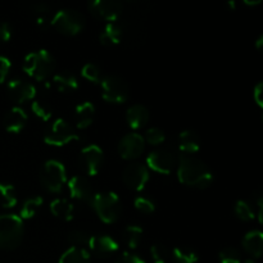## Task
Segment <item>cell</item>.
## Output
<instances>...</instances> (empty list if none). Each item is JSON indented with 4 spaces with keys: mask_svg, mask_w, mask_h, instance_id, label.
Listing matches in <instances>:
<instances>
[{
    "mask_svg": "<svg viewBox=\"0 0 263 263\" xmlns=\"http://www.w3.org/2000/svg\"><path fill=\"white\" fill-rule=\"evenodd\" d=\"M59 263H91V257L85 248L71 247L62 254Z\"/></svg>",
    "mask_w": 263,
    "mask_h": 263,
    "instance_id": "23",
    "label": "cell"
},
{
    "mask_svg": "<svg viewBox=\"0 0 263 263\" xmlns=\"http://www.w3.org/2000/svg\"><path fill=\"white\" fill-rule=\"evenodd\" d=\"M122 180L125 185L135 192H140L149 181L148 167L141 163H131L123 170Z\"/></svg>",
    "mask_w": 263,
    "mask_h": 263,
    "instance_id": "12",
    "label": "cell"
},
{
    "mask_svg": "<svg viewBox=\"0 0 263 263\" xmlns=\"http://www.w3.org/2000/svg\"><path fill=\"white\" fill-rule=\"evenodd\" d=\"M31 109L35 113V116H37L43 121H49L51 118V115H53V108H51L50 103L45 102V100H35V102H32Z\"/></svg>",
    "mask_w": 263,
    "mask_h": 263,
    "instance_id": "30",
    "label": "cell"
},
{
    "mask_svg": "<svg viewBox=\"0 0 263 263\" xmlns=\"http://www.w3.org/2000/svg\"><path fill=\"white\" fill-rule=\"evenodd\" d=\"M261 3V0H256V2H248V0H246V4L248 5H256V4H259Z\"/></svg>",
    "mask_w": 263,
    "mask_h": 263,
    "instance_id": "44",
    "label": "cell"
},
{
    "mask_svg": "<svg viewBox=\"0 0 263 263\" xmlns=\"http://www.w3.org/2000/svg\"><path fill=\"white\" fill-rule=\"evenodd\" d=\"M81 76L90 82H100V68L94 63H86L81 68Z\"/></svg>",
    "mask_w": 263,
    "mask_h": 263,
    "instance_id": "34",
    "label": "cell"
},
{
    "mask_svg": "<svg viewBox=\"0 0 263 263\" xmlns=\"http://www.w3.org/2000/svg\"><path fill=\"white\" fill-rule=\"evenodd\" d=\"M172 258L176 263H197L199 257L193 248L189 247H176L172 251Z\"/></svg>",
    "mask_w": 263,
    "mask_h": 263,
    "instance_id": "29",
    "label": "cell"
},
{
    "mask_svg": "<svg viewBox=\"0 0 263 263\" xmlns=\"http://www.w3.org/2000/svg\"><path fill=\"white\" fill-rule=\"evenodd\" d=\"M17 193L13 185L0 182V205L4 208H13L17 205Z\"/></svg>",
    "mask_w": 263,
    "mask_h": 263,
    "instance_id": "28",
    "label": "cell"
},
{
    "mask_svg": "<svg viewBox=\"0 0 263 263\" xmlns=\"http://www.w3.org/2000/svg\"><path fill=\"white\" fill-rule=\"evenodd\" d=\"M23 220L17 215H0V248L12 251L21 244L23 238Z\"/></svg>",
    "mask_w": 263,
    "mask_h": 263,
    "instance_id": "4",
    "label": "cell"
},
{
    "mask_svg": "<svg viewBox=\"0 0 263 263\" xmlns=\"http://www.w3.org/2000/svg\"><path fill=\"white\" fill-rule=\"evenodd\" d=\"M28 121V116L22 108L13 107L7 115L4 116L3 120V126L8 133L18 134L25 128L26 123Z\"/></svg>",
    "mask_w": 263,
    "mask_h": 263,
    "instance_id": "16",
    "label": "cell"
},
{
    "mask_svg": "<svg viewBox=\"0 0 263 263\" xmlns=\"http://www.w3.org/2000/svg\"><path fill=\"white\" fill-rule=\"evenodd\" d=\"M126 121L134 130L144 127L149 121V110L141 104H134L126 112Z\"/></svg>",
    "mask_w": 263,
    "mask_h": 263,
    "instance_id": "18",
    "label": "cell"
},
{
    "mask_svg": "<svg viewBox=\"0 0 263 263\" xmlns=\"http://www.w3.org/2000/svg\"><path fill=\"white\" fill-rule=\"evenodd\" d=\"M22 68L32 79L37 80V81H44L54 72L55 61L48 50L40 49V50L32 51L25 57Z\"/></svg>",
    "mask_w": 263,
    "mask_h": 263,
    "instance_id": "2",
    "label": "cell"
},
{
    "mask_svg": "<svg viewBox=\"0 0 263 263\" xmlns=\"http://www.w3.org/2000/svg\"><path fill=\"white\" fill-rule=\"evenodd\" d=\"M146 164L152 171L168 175L176 166V157L167 149H157V151L151 152L146 157Z\"/></svg>",
    "mask_w": 263,
    "mask_h": 263,
    "instance_id": "11",
    "label": "cell"
},
{
    "mask_svg": "<svg viewBox=\"0 0 263 263\" xmlns=\"http://www.w3.org/2000/svg\"><path fill=\"white\" fill-rule=\"evenodd\" d=\"M151 256L153 258L154 263H167L170 258V253L167 251V248H164L163 246H159L156 244L151 248Z\"/></svg>",
    "mask_w": 263,
    "mask_h": 263,
    "instance_id": "37",
    "label": "cell"
},
{
    "mask_svg": "<svg viewBox=\"0 0 263 263\" xmlns=\"http://www.w3.org/2000/svg\"><path fill=\"white\" fill-rule=\"evenodd\" d=\"M243 263H256L253 261V259H247V261H244Z\"/></svg>",
    "mask_w": 263,
    "mask_h": 263,
    "instance_id": "45",
    "label": "cell"
},
{
    "mask_svg": "<svg viewBox=\"0 0 263 263\" xmlns=\"http://www.w3.org/2000/svg\"><path fill=\"white\" fill-rule=\"evenodd\" d=\"M90 238L91 235L82 230H73L68 235V240L73 244V247H80V248H82L84 246H89Z\"/></svg>",
    "mask_w": 263,
    "mask_h": 263,
    "instance_id": "36",
    "label": "cell"
},
{
    "mask_svg": "<svg viewBox=\"0 0 263 263\" xmlns=\"http://www.w3.org/2000/svg\"><path fill=\"white\" fill-rule=\"evenodd\" d=\"M10 37H12V28L9 23L2 22L0 23V41L5 43V41H9Z\"/></svg>",
    "mask_w": 263,
    "mask_h": 263,
    "instance_id": "40",
    "label": "cell"
},
{
    "mask_svg": "<svg viewBox=\"0 0 263 263\" xmlns=\"http://www.w3.org/2000/svg\"><path fill=\"white\" fill-rule=\"evenodd\" d=\"M73 140H80V136L64 118L54 121L44 135L45 144L51 146H64Z\"/></svg>",
    "mask_w": 263,
    "mask_h": 263,
    "instance_id": "8",
    "label": "cell"
},
{
    "mask_svg": "<svg viewBox=\"0 0 263 263\" xmlns=\"http://www.w3.org/2000/svg\"><path fill=\"white\" fill-rule=\"evenodd\" d=\"M145 149L144 138L138 133L126 134L118 143V153L123 159H135L143 154Z\"/></svg>",
    "mask_w": 263,
    "mask_h": 263,
    "instance_id": "13",
    "label": "cell"
},
{
    "mask_svg": "<svg viewBox=\"0 0 263 263\" xmlns=\"http://www.w3.org/2000/svg\"><path fill=\"white\" fill-rule=\"evenodd\" d=\"M95 118V107L91 102H84L74 109V121L80 130H85L92 123Z\"/></svg>",
    "mask_w": 263,
    "mask_h": 263,
    "instance_id": "20",
    "label": "cell"
},
{
    "mask_svg": "<svg viewBox=\"0 0 263 263\" xmlns=\"http://www.w3.org/2000/svg\"><path fill=\"white\" fill-rule=\"evenodd\" d=\"M218 261L220 263H243L240 252L233 247L222 249L218 254Z\"/></svg>",
    "mask_w": 263,
    "mask_h": 263,
    "instance_id": "32",
    "label": "cell"
},
{
    "mask_svg": "<svg viewBox=\"0 0 263 263\" xmlns=\"http://www.w3.org/2000/svg\"><path fill=\"white\" fill-rule=\"evenodd\" d=\"M143 234H144V231L140 226L128 225V226H126L125 230H123L122 239L128 248L136 249L139 247V244L141 243Z\"/></svg>",
    "mask_w": 263,
    "mask_h": 263,
    "instance_id": "26",
    "label": "cell"
},
{
    "mask_svg": "<svg viewBox=\"0 0 263 263\" xmlns=\"http://www.w3.org/2000/svg\"><path fill=\"white\" fill-rule=\"evenodd\" d=\"M53 85L55 89L61 92H69L74 91L79 87V82H77L76 77L73 74L68 73H58L54 74L53 77Z\"/></svg>",
    "mask_w": 263,
    "mask_h": 263,
    "instance_id": "25",
    "label": "cell"
},
{
    "mask_svg": "<svg viewBox=\"0 0 263 263\" xmlns=\"http://www.w3.org/2000/svg\"><path fill=\"white\" fill-rule=\"evenodd\" d=\"M79 162L85 174L89 176H95L103 166L104 152L97 144H89L80 152Z\"/></svg>",
    "mask_w": 263,
    "mask_h": 263,
    "instance_id": "9",
    "label": "cell"
},
{
    "mask_svg": "<svg viewBox=\"0 0 263 263\" xmlns=\"http://www.w3.org/2000/svg\"><path fill=\"white\" fill-rule=\"evenodd\" d=\"M44 199L41 197H32L30 199L26 200L25 203L22 204L20 211V217L22 220H30V218L35 217L36 213L39 212V210L41 208L43 205Z\"/></svg>",
    "mask_w": 263,
    "mask_h": 263,
    "instance_id": "27",
    "label": "cell"
},
{
    "mask_svg": "<svg viewBox=\"0 0 263 263\" xmlns=\"http://www.w3.org/2000/svg\"><path fill=\"white\" fill-rule=\"evenodd\" d=\"M41 185L51 193H59L67 182L66 167L57 159H49L40 170Z\"/></svg>",
    "mask_w": 263,
    "mask_h": 263,
    "instance_id": "5",
    "label": "cell"
},
{
    "mask_svg": "<svg viewBox=\"0 0 263 263\" xmlns=\"http://www.w3.org/2000/svg\"><path fill=\"white\" fill-rule=\"evenodd\" d=\"M177 179L186 186L205 189L212 184L213 175L204 162L193 156L182 154L177 163Z\"/></svg>",
    "mask_w": 263,
    "mask_h": 263,
    "instance_id": "1",
    "label": "cell"
},
{
    "mask_svg": "<svg viewBox=\"0 0 263 263\" xmlns=\"http://www.w3.org/2000/svg\"><path fill=\"white\" fill-rule=\"evenodd\" d=\"M68 190L72 198L77 200H89L92 197L90 182L84 176H73L68 181Z\"/></svg>",
    "mask_w": 263,
    "mask_h": 263,
    "instance_id": "17",
    "label": "cell"
},
{
    "mask_svg": "<svg viewBox=\"0 0 263 263\" xmlns=\"http://www.w3.org/2000/svg\"><path fill=\"white\" fill-rule=\"evenodd\" d=\"M262 45H263V36H259V37L257 39V41H256V48L258 49V50H261Z\"/></svg>",
    "mask_w": 263,
    "mask_h": 263,
    "instance_id": "43",
    "label": "cell"
},
{
    "mask_svg": "<svg viewBox=\"0 0 263 263\" xmlns=\"http://www.w3.org/2000/svg\"><path fill=\"white\" fill-rule=\"evenodd\" d=\"M145 144H151V145H161L162 143H164L166 140V134L161 130V128L152 127L149 130H146L145 136H143Z\"/></svg>",
    "mask_w": 263,
    "mask_h": 263,
    "instance_id": "33",
    "label": "cell"
},
{
    "mask_svg": "<svg viewBox=\"0 0 263 263\" xmlns=\"http://www.w3.org/2000/svg\"><path fill=\"white\" fill-rule=\"evenodd\" d=\"M10 67H12V63H10L9 58L4 55H0V84L5 81L8 73L10 71Z\"/></svg>",
    "mask_w": 263,
    "mask_h": 263,
    "instance_id": "39",
    "label": "cell"
},
{
    "mask_svg": "<svg viewBox=\"0 0 263 263\" xmlns=\"http://www.w3.org/2000/svg\"><path fill=\"white\" fill-rule=\"evenodd\" d=\"M262 94H263V84H262V82H258V84L256 85V87H254L253 98H254V100H256V103L259 105V107H262V105H263Z\"/></svg>",
    "mask_w": 263,
    "mask_h": 263,
    "instance_id": "41",
    "label": "cell"
},
{
    "mask_svg": "<svg viewBox=\"0 0 263 263\" xmlns=\"http://www.w3.org/2000/svg\"><path fill=\"white\" fill-rule=\"evenodd\" d=\"M90 203L97 212L98 217L104 223H115L122 213L120 197L115 192H102L92 194Z\"/></svg>",
    "mask_w": 263,
    "mask_h": 263,
    "instance_id": "3",
    "label": "cell"
},
{
    "mask_svg": "<svg viewBox=\"0 0 263 263\" xmlns=\"http://www.w3.org/2000/svg\"><path fill=\"white\" fill-rule=\"evenodd\" d=\"M115 263H145V261L138 254L131 253V252H123Z\"/></svg>",
    "mask_w": 263,
    "mask_h": 263,
    "instance_id": "38",
    "label": "cell"
},
{
    "mask_svg": "<svg viewBox=\"0 0 263 263\" xmlns=\"http://www.w3.org/2000/svg\"><path fill=\"white\" fill-rule=\"evenodd\" d=\"M243 248L253 258H259L263 252V234L259 230H252L243 238Z\"/></svg>",
    "mask_w": 263,
    "mask_h": 263,
    "instance_id": "19",
    "label": "cell"
},
{
    "mask_svg": "<svg viewBox=\"0 0 263 263\" xmlns=\"http://www.w3.org/2000/svg\"><path fill=\"white\" fill-rule=\"evenodd\" d=\"M8 94H9L10 99L15 103H22L32 100L36 97V89L32 84L23 80H10L8 82Z\"/></svg>",
    "mask_w": 263,
    "mask_h": 263,
    "instance_id": "14",
    "label": "cell"
},
{
    "mask_svg": "<svg viewBox=\"0 0 263 263\" xmlns=\"http://www.w3.org/2000/svg\"><path fill=\"white\" fill-rule=\"evenodd\" d=\"M50 212L59 220L71 221L73 218V205L67 199H54L50 203Z\"/></svg>",
    "mask_w": 263,
    "mask_h": 263,
    "instance_id": "24",
    "label": "cell"
},
{
    "mask_svg": "<svg viewBox=\"0 0 263 263\" xmlns=\"http://www.w3.org/2000/svg\"><path fill=\"white\" fill-rule=\"evenodd\" d=\"M49 5L46 4V3H37V4L33 5V10H35L36 13H39V14H43V13H45L46 10H49Z\"/></svg>",
    "mask_w": 263,
    "mask_h": 263,
    "instance_id": "42",
    "label": "cell"
},
{
    "mask_svg": "<svg viewBox=\"0 0 263 263\" xmlns=\"http://www.w3.org/2000/svg\"><path fill=\"white\" fill-rule=\"evenodd\" d=\"M123 32H122V26L117 25L116 22L107 23L105 27L99 35V40L102 45L104 46H115L122 41Z\"/></svg>",
    "mask_w": 263,
    "mask_h": 263,
    "instance_id": "22",
    "label": "cell"
},
{
    "mask_svg": "<svg viewBox=\"0 0 263 263\" xmlns=\"http://www.w3.org/2000/svg\"><path fill=\"white\" fill-rule=\"evenodd\" d=\"M234 212L238 216L239 220L241 221H252L254 217H256V213H254V210L252 208V205L249 204L246 200H238L235 203V207H234Z\"/></svg>",
    "mask_w": 263,
    "mask_h": 263,
    "instance_id": "31",
    "label": "cell"
},
{
    "mask_svg": "<svg viewBox=\"0 0 263 263\" xmlns=\"http://www.w3.org/2000/svg\"><path fill=\"white\" fill-rule=\"evenodd\" d=\"M179 148L184 154L192 156L200 149V139L193 130H185L179 135Z\"/></svg>",
    "mask_w": 263,
    "mask_h": 263,
    "instance_id": "21",
    "label": "cell"
},
{
    "mask_svg": "<svg viewBox=\"0 0 263 263\" xmlns=\"http://www.w3.org/2000/svg\"><path fill=\"white\" fill-rule=\"evenodd\" d=\"M90 13L98 20L113 23L121 17L123 12V4L116 0H94L89 3Z\"/></svg>",
    "mask_w": 263,
    "mask_h": 263,
    "instance_id": "10",
    "label": "cell"
},
{
    "mask_svg": "<svg viewBox=\"0 0 263 263\" xmlns=\"http://www.w3.org/2000/svg\"><path fill=\"white\" fill-rule=\"evenodd\" d=\"M134 205H135V208L139 212L145 213V215L153 213L154 211H156V204H154V202L146 197H136L135 200H134Z\"/></svg>",
    "mask_w": 263,
    "mask_h": 263,
    "instance_id": "35",
    "label": "cell"
},
{
    "mask_svg": "<svg viewBox=\"0 0 263 263\" xmlns=\"http://www.w3.org/2000/svg\"><path fill=\"white\" fill-rule=\"evenodd\" d=\"M87 247L99 257H108L118 251V243L109 235L91 236Z\"/></svg>",
    "mask_w": 263,
    "mask_h": 263,
    "instance_id": "15",
    "label": "cell"
},
{
    "mask_svg": "<svg viewBox=\"0 0 263 263\" xmlns=\"http://www.w3.org/2000/svg\"><path fill=\"white\" fill-rule=\"evenodd\" d=\"M50 25L63 35L74 36L85 27V17L74 9H61L53 15Z\"/></svg>",
    "mask_w": 263,
    "mask_h": 263,
    "instance_id": "6",
    "label": "cell"
},
{
    "mask_svg": "<svg viewBox=\"0 0 263 263\" xmlns=\"http://www.w3.org/2000/svg\"><path fill=\"white\" fill-rule=\"evenodd\" d=\"M102 97L105 102L113 104H122L130 97V89L123 79L118 76H105L100 80Z\"/></svg>",
    "mask_w": 263,
    "mask_h": 263,
    "instance_id": "7",
    "label": "cell"
}]
</instances>
